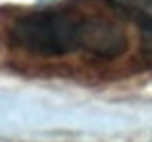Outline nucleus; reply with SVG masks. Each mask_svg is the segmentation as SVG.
Here are the masks:
<instances>
[{
  "instance_id": "4",
  "label": "nucleus",
  "mask_w": 152,
  "mask_h": 142,
  "mask_svg": "<svg viewBox=\"0 0 152 142\" xmlns=\"http://www.w3.org/2000/svg\"><path fill=\"white\" fill-rule=\"evenodd\" d=\"M138 27H140V46H142V52L152 60V21L142 23Z\"/></svg>"
},
{
  "instance_id": "1",
  "label": "nucleus",
  "mask_w": 152,
  "mask_h": 142,
  "mask_svg": "<svg viewBox=\"0 0 152 142\" xmlns=\"http://www.w3.org/2000/svg\"><path fill=\"white\" fill-rule=\"evenodd\" d=\"M86 17L66 10H41L17 19L10 41L35 56H64L84 46Z\"/></svg>"
},
{
  "instance_id": "3",
  "label": "nucleus",
  "mask_w": 152,
  "mask_h": 142,
  "mask_svg": "<svg viewBox=\"0 0 152 142\" xmlns=\"http://www.w3.org/2000/svg\"><path fill=\"white\" fill-rule=\"evenodd\" d=\"M113 10L134 19L138 25L152 21V0H107Z\"/></svg>"
},
{
  "instance_id": "2",
  "label": "nucleus",
  "mask_w": 152,
  "mask_h": 142,
  "mask_svg": "<svg viewBox=\"0 0 152 142\" xmlns=\"http://www.w3.org/2000/svg\"><path fill=\"white\" fill-rule=\"evenodd\" d=\"M82 49L101 60L119 58L127 49L126 31L107 19H86Z\"/></svg>"
}]
</instances>
